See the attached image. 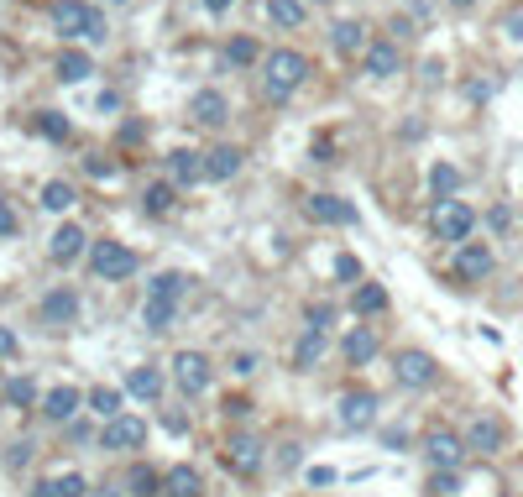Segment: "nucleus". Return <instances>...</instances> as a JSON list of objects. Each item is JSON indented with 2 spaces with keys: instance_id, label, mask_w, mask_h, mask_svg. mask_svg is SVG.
I'll return each instance as SVG.
<instances>
[{
  "instance_id": "37",
  "label": "nucleus",
  "mask_w": 523,
  "mask_h": 497,
  "mask_svg": "<svg viewBox=\"0 0 523 497\" xmlns=\"http://www.w3.org/2000/svg\"><path fill=\"white\" fill-rule=\"evenodd\" d=\"M225 63H236V69H252V63H257V42H252V37H236L231 48H225Z\"/></svg>"
},
{
  "instance_id": "40",
  "label": "nucleus",
  "mask_w": 523,
  "mask_h": 497,
  "mask_svg": "<svg viewBox=\"0 0 523 497\" xmlns=\"http://www.w3.org/2000/svg\"><path fill=\"white\" fill-rule=\"evenodd\" d=\"M27 461H32V440H16L6 450V466H27Z\"/></svg>"
},
{
  "instance_id": "21",
  "label": "nucleus",
  "mask_w": 523,
  "mask_h": 497,
  "mask_svg": "<svg viewBox=\"0 0 523 497\" xmlns=\"http://www.w3.org/2000/svg\"><path fill=\"white\" fill-rule=\"evenodd\" d=\"M126 393H136L142 403H157V398H163V372H157V367H136L126 377Z\"/></svg>"
},
{
  "instance_id": "39",
  "label": "nucleus",
  "mask_w": 523,
  "mask_h": 497,
  "mask_svg": "<svg viewBox=\"0 0 523 497\" xmlns=\"http://www.w3.org/2000/svg\"><path fill=\"white\" fill-rule=\"evenodd\" d=\"M429 492H435V497H456L461 492V471H435V477H429Z\"/></svg>"
},
{
  "instance_id": "25",
  "label": "nucleus",
  "mask_w": 523,
  "mask_h": 497,
  "mask_svg": "<svg viewBox=\"0 0 523 497\" xmlns=\"http://www.w3.org/2000/svg\"><path fill=\"white\" fill-rule=\"evenodd\" d=\"M32 497H84V477L79 471H68V477H48V482H37Z\"/></svg>"
},
{
  "instance_id": "17",
  "label": "nucleus",
  "mask_w": 523,
  "mask_h": 497,
  "mask_svg": "<svg viewBox=\"0 0 523 497\" xmlns=\"http://www.w3.org/2000/svg\"><path fill=\"white\" fill-rule=\"evenodd\" d=\"M398 63H403L398 42H372V48H367V74H372V79H393Z\"/></svg>"
},
{
  "instance_id": "18",
  "label": "nucleus",
  "mask_w": 523,
  "mask_h": 497,
  "mask_svg": "<svg viewBox=\"0 0 523 497\" xmlns=\"http://www.w3.org/2000/svg\"><path fill=\"white\" fill-rule=\"evenodd\" d=\"M168 168H173V184H199V178H210V173H204V157L194 147H178L168 157Z\"/></svg>"
},
{
  "instance_id": "32",
  "label": "nucleus",
  "mask_w": 523,
  "mask_h": 497,
  "mask_svg": "<svg viewBox=\"0 0 523 497\" xmlns=\"http://www.w3.org/2000/svg\"><path fill=\"white\" fill-rule=\"evenodd\" d=\"M267 16L278 21V27H299V21H304V0H267Z\"/></svg>"
},
{
  "instance_id": "12",
  "label": "nucleus",
  "mask_w": 523,
  "mask_h": 497,
  "mask_svg": "<svg viewBox=\"0 0 523 497\" xmlns=\"http://www.w3.org/2000/svg\"><path fill=\"white\" fill-rule=\"evenodd\" d=\"M340 424H346V429H372L377 424V393L361 388V393L340 398Z\"/></svg>"
},
{
  "instance_id": "46",
  "label": "nucleus",
  "mask_w": 523,
  "mask_h": 497,
  "mask_svg": "<svg viewBox=\"0 0 523 497\" xmlns=\"http://www.w3.org/2000/svg\"><path fill=\"white\" fill-rule=\"evenodd\" d=\"M89 173H95V178H110V173H116V163H105V157H89V163H84Z\"/></svg>"
},
{
  "instance_id": "19",
  "label": "nucleus",
  "mask_w": 523,
  "mask_h": 497,
  "mask_svg": "<svg viewBox=\"0 0 523 497\" xmlns=\"http://www.w3.org/2000/svg\"><path fill=\"white\" fill-rule=\"evenodd\" d=\"M84 231H79V225H58V231H53V241H48V252H53V262H74L79 252H84Z\"/></svg>"
},
{
  "instance_id": "4",
  "label": "nucleus",
  "mask_w": 523,
  "mask_h": 497,
  "mask_svg": "<svg viewBox=\"0 0 523 497\" xmlns=\"http://www.w3.org/2000/svg\"><path fill=\"white\" fill-rule=\"evenodd\" d=\"M89 267H95L105 283H121V278L136 273V252H131V246H121V241H95V252H89Z\"/></svg>"
},
{
  "instance_id": "14",
  "label": "nucleus",
  "mask_w": 523,
  "mask_h": 497,
  "mask_svg": "<svg viewBox=\"0 0 523 497\" xmlns=\"http://www.w3.org/2000/svg\"><path fill=\"white\" fill-rule=\"evenodd\" d=\"M309 215L320 220V225H356V205H346V199H335V194H309Z\"/></svg>"
},
{
  "instance_id": "34",
  "label": "nucleus",
  "mask_w": 523,
  "mask_h": 497,
  "mask_svg": "<svg viewBox=\"0 0 523 497\" xmlns=\"http://www.w3.org/2000/svg\"><path fill=\"white\" fill-rule=\"evenodd\" d=\"M157 492H163V477H157L152 466H136L131 471V497H157Z\"/></svg>"
},
{
  "instance_id": "2",
  "label": "nucleus",
  "mask_w": 523,
  "mask_h": 497,
  "mask_svg": "<svg viewBox=\"0 0 523 497\" xmlns=\"http://www.w3.org/2000/svg\"><path fill=\"white\" fill-rule=\"evenodd\" d=\"M53 21L63 37H89V42H105V16L84 0H58L53 6Z\"/></svg>"
},
{
  "instance_id": "3",
  "label": "nucleus",
  "mask_w": 523,
  "mask_h": 497,
  "mask_svg": "<svg viewBox=\"0 0 523 497\" xmlns=\"http://www.w3.org/2000/svg\"><path fill=\"white\" fill-rule=\"evenodd\" d=\"M304 79H309V58H304V53L278 48V53L267 58V89H272V100H288Z\"/></svg>"
},
{
  "instance_id": "15",
  "label": "nucleus",
  "mask_w": 523,
  "mask_h": 497,
  "mask_svg": "<svg viewBox=\"0 0 523 497\" xmlns=\"http://www.w3.org/2000/svg\"><path fill=\"white\" fill-rule=\"evenodd\" d=\"M79 403H84V393H79V388H68V382H63V388H53L48 398H42V419L63 424V419H74V414H79Z\"/></svg>"
},
{
  "instance_id": "51",
  "label": "nucleus",
  "mask_w": 523,
  "mask_h": 497,
  "mask_svg": "<svg viewBox=\"0 0 523 497\" xmlns=\"http://www.w3.org/2000/svg\"><path fill=\"white\" fill-rule=\"evenodd\" d=\"M450 6H456V11H466V6H476V0H450Z\"/></svg>"
},
{
  "instance_id": "50",
  "label": "nucleus",
  "mask_w": 523,
  "mask_h": 497,
  "mask_svg": "<svg viewBox=\"0 0 523 497\" xmlns=\"http://www.w3.org/2000/svg\"><path fill=\"white\" fill-rule=\"evenodd\" d=\"M204 11H215V16H220V11H231V0H204Z\"/></svg>"
},
{
  "instance_id": "11",
  "label": "nucleus",
  "mask_w": 523,
  "mask_h": 497,
  "mask_svg": "<svg viewBox=\"0 0 523 497\" xmlns=\"http://www.w3.org/2000/svg\"><path fill=\"white\" fill-rule=\"evenodd\" d=\"M398 382H403V388H429V382H435L440 377V367H435V356H429V351H398Z\"/></svg>"
},
{
  "instance_id": "29",
  "label": "nucleus",
  "mask_w": 523,
  "mask_h": 497,
  "mask_svg": "<svg viewBox=\"0 0 523 497\" xmlns=\"http://www.w3.org/2000/svg\"><path fill=\"white\" fill-rule=\"evenodd\" d=\"M84 403H89V409H95L105 424H110V419H121V388H95Z\"/></svg>"
},
{
  "instance_id": "1",
  "label": "nucleus",
  "mask_w": 523,
  "mask_h": 497,
  "mask_svg": "<svg viewBox=\"0 0 523 497\" xmlns=\"http://www.w3.org/2000/svg\"><path fill=\"white\" fill-rule=\"evenodd\" d=\"M178 299H184V273H157L147 283V304H142V320L147 330L163 335L173 325V314H178Z\"/></svg>"
},
{
  "instance_id": "27",
  "label": "nucleus",
  "mask_w": 523,
  "mask_h": 497,
  "mask_svg": "<svg viewBox=\"0 0 523 497\" xmlns=\"http://www.w3.org/2000/svg\"><path fill=\"white\" fill-rule=\"evenodd\" d=\"M89 74H95V63H89V53L68 48V53L58 58V79H63V84H79V79H89Z\"/></svg>"
},
{
  "instance_id": "30",
  "label": "nucleus",
  "mask_w": 523,
  "mask_h": 497,
  "mask_svg": "<svg viewBox=\"0 0 523 497\" xmlns=\"http://www.w3.org/2000/svg\"><path fill=\"white\" fill-rule=\"evenodd\" d=\"M388 309V288L382 283H361L356 288V314H382Z\"/></svg>"
},
{
  "instance_id": "13",
  "label": "nucleus",
  "mask_w": 523,
  "mask_h": 497,
  "mask_svg": "<svg viewBox=\"0 0 523 497\" xmlns=\"http://www.w3.org/2000/svg\"><path fill=\"white\" fill-rule=\"evenodd\" d=\"M487 273H492V246H482V241L461 246V252H456V278L461 283H482Z\"/></svg>"
},
{
  "instance_id": "48",
  "label": "nucleus",
  "mask_w": 523,
  "mask_h": 497,
  "mask_svg": "<svg viewBox=\"0 0 523 497\" xmlns=\"http://www.w3.org/2000/svg\"><path fill=\"white\" fill-rule=\"evenodd\" d=\"M0 356H16V335L6 325H0Z\"/></svg>"
},
{
  "instance_id": "24",
  "label": "nucleus",
  "mask_w": 523,
  "mask_h": 497,
  "mask_svg": "<svg viewBox=\"0 0 523 497\" xmlns=\"http://www.w3.org/2000/svg\"><path fill=\"white\" fill-rule=\"evenodd\" d=\"M194 121H204V126L225 121V95H220V89H199V95H194Z\"/></svg>"
},
{
  "instance_id": "28",
  "label": "nucleus",
  "mask_w": 523,
  "mask_h": 497,
  "mask_svg": "<svg viewBox=\"0 0 523 497\" xmlns=\"http://www.w3.org/2000/svg\"><path fill=\"white\" fill-rule=\"evenodd\" d=\"M320 351H325V330H304V341L293 346V367H299V372H309L314 361H320Z\"/></svg>"
},
{
  "instance_id": "45",
  "label": "nucleus",
  "mask_w": 523,
  "mask_h": 497,
  "mask_svg": "<svg viewBox=\"0 0 523 497\" xmlns=\"http://www.w3.org/2000/svg\"><path fill=\"white\" fill-rule=\"evenodd\" d=\"M503 27H508V37H513V42H523V11L503 16Z\"/></svg>"
},
{
  "instance_id": "22",
  "label": "nucleus",
  "mask_w": 523,
  "mask_h": 497,
  "mask_svg": "<svg viewBox=\"0 0 523 497\" xmlns=\"http://www.w3.org/2000/svg\"><path fill=\"white\" fill-rule=\"evenodd\" d=\"M372 356H377V335H372L367 325H356V330L346 335V361H351V367H367Z\"/></svg>"
},
{
  "instance_id": "35",
  "label": "nucleus",
  "mask_w": 523,
  "mask_h": 497,
  "mask_svg": "<svg viewBox=\"0 0 523 497\" xmlns=\"http://www.w3.org/2000/svg\"><path fill=\"white\" fill-rule=\"evenodd\" d=\"M142 210H147V215H168V210H173V184H152V189L142 194Z\"/></svg>"
},
{
  "instance_id": "43",
  "label": "nucleus",
  "mask_w": 523,
  "mask_h": 497,
  "mask_svg": "<svg viewBox=\"0 0 523 497\" xmlns=\"http://www.w3.org/2000/svg\"><path fill=\"white\" fill-rule=\"evenodd\" d=\"M0 236H16V210L0 199Z\"/></svg>"
},
{
  "instance_id": "41",
  "label": "nucleus",
  "mask_w": 523,
  "mask_h": 497,
  "mask_svg": "<svg viewBox=\"0 0 523 497\" xmlns=\"http://www.w3.org/2000/svg\"><path fill=\"white\" fill-rule=\"evenodd\" d=\"M335 278H346V283L361 278V262H356V257H335Z\"/></svg>"
},
{
  "instance_id": "8",
  "label": "nucleus",
  "mask_w": 523,
  "mask_h": 497,
  "mask_svg": "<svg viewBox=\"0 0 523 497\" xmlns=\"http://www.w3.org/2000/svg\"><path fill=\"white\" fill-rule=\"evenodd\" d=\"M508 445V424L497 414H476L471 429H466V450H476V456H497V450Z\"/></svg>"
},
{
  "instance_id": "7",
  "label": "nucleus",
  "mask_w": 523,
  "mask_h": 497,
  "mask_svg": "<svg viewBox=\"0 0 523 497\" xmlns=\"http://www.w3.org/2000/svg\"><path fill=\"white\" fill-rule=\"evenodd\" d=\"M173 377H178V388H184V398H199L204 388H210V356L204 351H178L173 356Z\"/></svg>"
},
{
  "instance_id": "36",
  "label": "nucleus",
  "mask_w": 523,
  "mask_h": 497,
  "mask_svg": "<svg viewBox=\"0 0 523 497\" xmlns=\"http://www.w3.org/2000/svg\"><path fill=\"white\" fill-rule=\"evenodd\" d=\"M429 189H435L440 199H450V194H456V189H461V173H456V168H450V163H440L435 173H429Z\"/></svg>"
},
{
  "instance_id": "9",
  "label": "nucleus",
  "mask_w": 523,
  "mask_h": 497,
  "mask_svg": "<svg viewBox=\"0 0 523 497\" xmlns=\"http://www.w3.org/2000/svg\"><path fill=\"white\" fill-rule=\"evenodd\" d=\"M424 456H429V466H435V471H456L461 456H466V440L456 435V429H435V435L424 440Z\"/></svg>"
},
{
  "instance_id": "20",
  "label": "nucleus",
  "mask_w": 523,
  "mask_h": 497,
  "mask_svg": "<svg viewBox=\"0 0 523 497\" xmlns=\"http://www.w3.org/2000/svg\"><path fill=\"white\" fill-rule=\"evenodd\" d=\"M204 173L215 178V184H225V178L241 173V147H215L210 157H204Z\"/></svg>"
},
{
  "instance_id": "31",
  "label": "nucleus",
  "mask_w": 523,
  "mask_h": 497,
  "mask_svg": "<svg viewBox=\"0 0 523 497\" xmlns=\"http://www.w3.org/2000/svg\"><path fill=\"white\" fill-rule=\"evenodd\" d=\"M6 403H11V409H32V403H37V382L32 377H11L6 382Z\"/></svg>"
},
{
  "instance_id": "42",
  "label": "nucleus",
  "mask_w": 523,
  "mask_h": 497,
  "mask_svg": "<svg viewBox=\"0 0 523 497\" xmlns=\"http://www.w3.org/2000/svg\"><path fill=\"white\" fill-rule=\"evenodd\" d=\"M382 445H388V450H403L408 445V429L398 424V429H382Z\"/></svg>"
},
{
  "instance_id": "16",
  "label": "nucleus",
  "mask_w": 523,
  "mask_h": 497,
  "mask_svg": "<svg viewBox=\"0 0 523 497\" xmlns=\"http://www.w3.org/2000/svg\"><path fill=\"white\" fill-rule=\"evenodd\" d=\"M74 314H79V293L74 288H53L48 299H42V320L48 325H68Z\"/></svg>"
},
{
  "instance_id": "33",
  "label": "nucleus",
  "mask_w": 523,
  "mask_h": 497,
  "mask_svg": "<svg viewBox=\"0 0 523 497\" xmlns=\"http://www.w3.org/2000/svg\"><path fill=\"white\" fill-rule=\"evenodd\" d=\"M37 131H42L48 142H68V131H74V126H68V116H58V110H42V116H37Z\"/></svg>"
},
{
  "instance_id": "52",
  "label": "nucleus",
  "mask_w": 523,
  "mask_h": 497,
  "mask_svg": "<svg viewBox=\"0 0 523 497\" xmlns=\"http://www.w3.org/2000/svg\"><path fill=\"white\" fill-rule=\"evenodd\" d=\"M116 6H121V0H116Z\"/></svg>"
},
{
  "instance_id": "47",
  "label": "nucleus",
  "mask_w": 523,
  "mask_h": 497,
  "mask_svg": "<svg viewBox=\"0 0 523 497\" xmlns=\"http://www.w3.org/2000/svg\"><path fill=\"white\" fill-rule=\"evenodd\" d=\"M330 325V304H320V309H309V330H325Z\"/></svg>"
},
{
  "instance_id": "10",
  "label": "nucleus",
  "mask_w": 523,
  "mask_h": 497,
  "mask_svg": "<svg viewBox=\"0 0 523 497\" xmlns=\"http://www.w3.org/2000/svg\"><path fill=\"white\" fill-rule=\"evenodd\" d=\"M100 445H105V450H136V445H147V419H136V414L110 419V424L100 429Z\"/></svg>"
},
{
  "instance_id": "5",
  "label": "nucleus",
  "mask_w": 523,
  "mask_h": 497,
  "mask_svg": "<svg viewBox=\"0 0 523 497\" xmlns=\"http://www.w3.org/2000/svg\"><path fill=\"white\" fill-rule=\"evenodd\" d=\"M220 461L236 471V477H257L262 471V440L252 435V429H236L231 440H225V450H220Z\"/></svg>"
},
{
  "instance_id": "23",
  "label": "nucleus",
  "mask_w": 523,
  "mask_h": 497,
  "mask_svg": "<svg viewBox=\"0 0 523 497\" xmlns=\"http://www.w3.org/2000/svg\"><path fill=\"white\" fill-rule=\"evenodd\" d=\"M163 492H168V497H199L204 482H199V471H194V466H173L168 477H163Z\"/></svg>"
},
{
  "instance_id": "38",
  "label": "nucleus",
  "mask_w": 523,
  "mask_h": 497,
  "mask_svg": "<svg viewBox=\"0 0 523 497\" xmlns=\"http://www.w3.org/2000/svg\"><path fill=\"white\" fill-rule=\"evenodd\" d=\"M42 205H48V210H58V215H63L68 205H74V189H68L63 178H53V184L42 189Z\"/></svg>"
},
{
  "instance_id": "44",
  "label": "nucleus",
  "mask_w": 523,
  "mask_h": 497,
  "mask_svg": "<svg viewBox=\"0 0 523 497\" xmlns=\"http://www.w3.org/2000/svg\"><path fill=\"white\" fill-rule=\"evenodd\" d=\"M330 482H335L330 466H309V487H330Z\"/></svg>"
},
{
  "instance_id": "49",
  "label": "nucleus",
  "mask_w": 523,
  "mask_h": 497,
  "mask_svg": "<svg viewBox=\"0 0 523 497\" xmlns=\"http://www.w3.org/2000/svg\"><path fill=\"white\" fill-rule=\"evenodd\" d=\"M236 372H241V377H246V372H257V356H252V351H241V356H236Z\"/></svg>"
},
{
  "instance_id": "6",
  "label": "nucleus",
  "mask_w": 523,
  "mask_h": 497,
  "mask_svg": "<svg viewBox=\"0 0 523 497\" xmlns=\"http://www.w3.org/2000/svg\"><path fill=\"white\" fill-rule=\"evenodd\" d=\"M476 225V210L461 205V199H435V236L440 241H466Z\"/></svg>"
},
{
  "instance_id": "26",
  "label": "nucleus",
  "mask_w": 523,
  "mask_h": 497,
  "mask_svg": "<svg viewBox=\"0 0 523 497\" xmlns=\"http://www.w3.org/2000/svg\"><path fill=\"white\" fill-rule=\"evenodd\" d=\"M335 48L340 53H367L372 42H367V27L361 21H335Z\"/></svg>"
}]
</instances>
